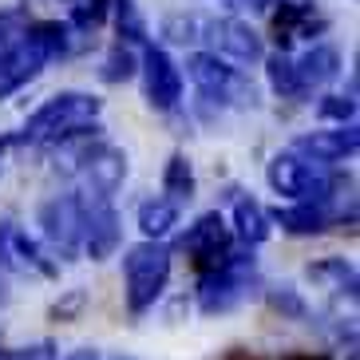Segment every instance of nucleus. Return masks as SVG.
<instances>
[{
    "instance_id": "obj_23",
    "label": "nucleus",
    "mask_w": 360,
    "mask_h": 360,
    "mask_svg": "<svg viewBox=\"0 0 360 360\" xmlns=\"http://www.w3.org/2000/svg\"><path fill=\"white\" fill-rule=\"evenodd\" d=\"M115 4V24H119V36L123 40H147V24H143V16H139L135 0H111Z\"/></svg>"
},
{
    "instance_id": "obj_30",
    "label": "nucleus",
    "mask_w": 360,
    "mask_h": 360,
    "mask_svg": "<svg viewBox=\"0 0 360 360\" xmlns=\"http://www.w3.org/2000/svg\"><path fill=\"white\" fill-rule=\"evenodd\" d=\"M79 305H84V293H79V289H75V293L68 297V301H60V305L52 309V317H56V321H72L75 313H79Z\"/></svg>"
},
{
    "instance_id": "obj_1",
    "label": "nucleus",
    "mask_w": 360,
    "mask_h": 360,
    "mask_svg": "<svg viewBox=\"0 0 360 360\" xmlns=\"http://www.w3.org/2000/svg\"><path fill=\"white\" fill-rule=\"evenodd\" d=\"M99 111H103V99L87 91H60L28 115L20 143H64L79 131H99Z\"/></svg>"
},
{
    "instance_id": "obj_27",
    "label": "nucleus",
    "mask_w": 360,
    "mask_h": 360,
    "mask_svg": "<svg viewBox=\"0 0 360 360\" xmlns=\"http://www.w3.org/2000/svg\"><path fill=\"white\" fill-rule=\"evenodd\" d=\"M269 305L277 309V313H285V317H305L309 309H305V301H301V297H297V289H274V293H269Z\"/></svg>"
},
{
    "instance_id": "obj_8",
    "label": "nucleus",
    "mask_w": 360,
    "mask_h": 360,
    "mask_svg": "<svg viewBox=\"0 0 360 360\" xmlns=\"http://www.w3.org/2000/svg\"><path fill=\"white\" fill-rule=\"evenodd\" d=\"M182 250L194 257V265H198L202 274H210V269H218V265L230 257V226L222 222V214H202L198 222L186 230V238H182Z\"/></svg>"
},
{
    "instance_id": "obj_10",
    "label": "nucleus",
    "mask_w": 360,
    "mask_h": 360,
    "mask_svg": "<svg viewBox=\"0 0 360 360\" xmlns=\"http://www.w3.org/2000/svg\"><path fill=\"white\" fill-rule=\"evenodd\" d=\"M143 84H147V103L155 111H174L182 99V72L174 68L162 48L150 44L147 52H143Z\"/></svg>"
},
{
    "instance_id": "obj_22",
    "label": "nucleus",
    "mask_w": 360,
    "mask_h": 360,
    "mask_svg": "<svg viewBox=\"0 0 360 360\" xmlns=\"http://www.w3.org/2000/svg\"><path fill=\"white\" fill-rule=\"evenodd\" d=\"M135 68H139V60L131 56V48H123V44H115L111 52H107V60H103V79L107 84H123V79H131L135 75Z\"/></svg>"
},
{
    "instance_id": "obj_17",
    "label": "nucleus",
    "mask_w": 360,
    "mask_h": 360,
    "mask_svg": "<svg viewBox=\"0 0 360 360\" xmlns=\"http://www.w3.org/2000/svg\"><path fill=\"white\" fill-rule=\"evenodd\" d=\"M233 226H238V238H242L245 245H262L265 238H269V214H265L254 198L233 202Z\"/></svg>"
},
{
    "instance_id": "obj_18",
    "label": "nucleus",
    "mask_w": 360,
    "mask_h": 360,
    "mask_svg": "<svg viewBox=\"0 0 360 360\" xmlns=\"http://www.w3.org/2000/svg\"><path fill=\"white\" fill-rule=\"evenodd\" d=\"M179 226V206L167 198H147L139 206V230L147 233L150 242H159L162 233H170Z\"/></svg>"
},
{
    "instance_id": "obj_19",
    "label": "nucleus",
    "mask_w": 360,
    "mask_h": 360,
    "mask_svg": "<svg viewBox=\"0 0 360 360\" xmlns=\"http://www.w3.org/2000/svg\"><path fill=\"white\" fill-rule=\"evenodd\" d=\"M162 191H167V202H174V206L191 202V194H194V170H191V162L182 159V155H174V159L167 162V170H162Z\"/></svg>"
},
{
    "instance_id": "obj_15",
    "label": "nucleus",
    "mask_w": 360,
    "mask_h": 360,
    "mask_svg": "<svg viewBox=\"0 0 360 360\" xmlns=\"http://www.w3.org/2000/svg\"><path fill=\"white\" fill-rule=\"evenodd\" d=\"M274 222L285 233H321L328 230L333 214H328L325 202H301V206H285V210L274 214Z\"/></svg>"
},
{
    "instance_id": "obj_21",
    "label": "nucleus",
    "mask_w": 360,
    "mask_h": 360,
    "mask_svg": "<svg viewBox=\"0 0 360 360\" xmlns=\"http://www.w3.org/2000/svg\"><path fill=\"white\" fill-rule=\"evenodd\" d=\"M162 36L174 44H194L206 36V16H194V12L191 16H167L162 20Z\"/></svg>"
},
{
    "instance_id": "obj_14",
    "label": "nucleus",
    "mask_w": 360,
    "mask_h": 360,
    "mask_svg": "<svg viewBox=\"0 0 360 360\" xmlns=\"http://www.w3.org/2000/svg\"><path fill=\"white\" fill-rule=\"evenodd\" d=\"M297 68V79H301V87H321L328 84V79H337L340 75V52L337 48H328V44H317V48H309L301 60H293Z\"/></svg>"
},
{
    "instance_id": "obj_9",
    "label": "nucleus",
    "mask_w": 360,
    "mask_h": 360,
    "mask_svg": "<svg viewBox=\"0 0 360 360\" xmlns=\"http://www.w3.org/2000/svg\"><path fill=\"white\" fill-rule=\"evenodd\" d=\"M202 40L214 44V56H230L238 64H262L265 60L262 36L245 20H233V16H226V20H206V36Z\"/></svg>"
},
{
    "instance_id": "obj_4",
    "label": "nucleus",
    "mask_w": 360,
    "mask_h": 360,
    "mask_svg": "<svg viewBox=\"0 0 360 360\" xmlns=\"http://www.w3.org/2000/svg\"><path fill=\"white\" fill-rule=\"evenodd\" d=\"M269 186H274L277 194H285V198L325 202V198L337 194L340 182L328 167L309 162V159H301V155H293V150H285V155H277V159L269 162Z\"/></svg>"
},
{
    "instance_id": "obj_3",
    "label": "nucleus",
    "mask_w": 360,
    "mask_h": 360,
    "mask_svg": "<svg viewBox=\"0 0 360 360\" xmlns=\"http://www.w3.org/2000/svg\"><path fill=\"white\" fill-rule=\"evenodd\" d=\"M123 281H127V309L131 317H143L162 297L170 281V250L162 242H139L123 257Z\"/></svg>"
},
{
    "instance_id": "obj_31",
    "label": "nucleus",
    "mask_w": 360,
    "mask_h": 360,
    "mask_svg": "<svg viewBox=\"0 0 360 360\" xmlns=\"http://www.w3.org/2000/svg\"><path fill=\"white\" fill-rule=\"evenodd\" d=\"M285 360H333V356H325V352H289Z\"/></svg>"
},
{
    "instance_id": "obj_20",
    "label": "nucleus",
    "mask_w": 360,
    "mask_h": 360,
    "mask_svg": "<svg viewBox=\"0 0 360 360\" xmlns=\"http://www.w3.org/2000/svg\"><path fill=\"white\" fill-rule=\"evenodd\" d=\"M265 64H269V84H274L277 96H285V99H301V96H305V87H301V79H297V68H293V60H289L285 52L269 56Z\"/></svg>"
},
{
    "instance_id": "obj_32",
    "label": "nucleus",
    "mask_w": 360,
    "mask_h": 360,
    "mask_svg": "<svg viewBox=\"0 0 360 360\" xmlns=\"http://www.w3.org/2000/svg\"><path fill=\"white\" fill-rule=\"evenodd\" d=\"M68 360H99V352H96V349H75Z\"/></svg>"
},
{
    "instance_id": "obj_26",
    "label": "nucleus",
    "mask_w": 360,
    "mask_h": 360,
    "mask_svg": "<svg viewBox=\"0 0 360 360\" xmlns=\"http://www.w3.org/2000/svg\"><path fill=\"white\" fill-rule=\"evenodd\" d=\"M317 115L328 123H340V127H352V115H356V99L352 96H325L317 103Z\"/></svg>"
},
{
    "instance_id": "obj_25",
    "label": "nucleus",
    "mask_w": 360,
    "mask_h": 360,
    "mask_svg": "<svg viewBox=\"0 0 360 360\" xmlns=\"http://www.w3.org/2000/svg\"><path fill=\"white\" fill-rule=\"evenodd\" d=\"M107 0H79L72 8V16H68V24L72 28H79V32H91V28H99V24L107 20Z\"/></svg>"
},
{
    "instance_id": "obj_7",
    "label": "nucleus",
    "mask_w": 360,
    "mask_h": 360,
    "mask_svg": "<svg viewBox=\"0 0 360 360\" xmlns=\"http://www.w3.org/2000/svg\"><path fill=\"white\" fill-rule=\"evenodd\" d=\"M40 226L44 238L56 245L60 257H72L84 242V206H79V194H56L52 202L40 206Z\"/></svg>"
},
{
    "instance_id": "obj_6",
    "label": "nucleus",
    "mask_w": 360,
    "mask_h": 360,
    "mask_svg": "<svg viewBox=\"0 0 360 360\" xmlns=\"http://www.w3.org/2000/svg\"><path fill=\"white\" fill-rule=\"evenodd\" d=\"M257 281L254 274V262L245 254H230L218 269L202 274V285H198V309L202 313H226L250 293V285Z\"/></svg>"
},
{
    "instance_id": "obj_5",
    "label": "nucleus",
    "mask_w": 360,
    "mask_h": 360,
    "mask_svg": "<svg viewBox=\"0 0 360 360\" xmlns=\"http://www.w3.org/2000/svg\"><path fill=\"white\" fill-rule=\"evenodd\" d=\"M186 75H191L198 91L210 103H233V107H254L257 91L238 68H230L226 60H218L214 52H194L186 60Z\"/></svg>"
},
{
    "instance_id": "obj_28",
    "label": "nucleus",
    "mask_w": 360,
    "mask_h": 360,
    "mask_svg": "<svg viewBox=\"0 0 360 360\" xmlns=\"http://www.w3.org/2000/svg\"><path fill=\"white\" fill-rule=\"evenodd\" d=\"M4 360H56V345L52 340H40V345H28V349L4 352Z\"/></svg>"
},
{
    "instance_id": "obj_33",
    "label": "nucleus",
    "mask_w": 360,
    "mask_h": 360,
    "mask_svg": "<svg viewBox=\"0 0 360 360\" xmlns=\"http://www.w3.org/2000/svg\"><path fill=\"white\" fill-rule=\"evenodd\" d=\"M115 360H135V356H115Z\"/></svg>"
},
{
    "instance_id": "obj_29",
    "label": "nucleus",
    "mask_w": 360,
    "mask_h": 360,
    "mask_svg": "<svg viewBox=\"0 0 360 360\" xmlns=\"http://www.w3.org/2000/svg\"><path fill=\"white\" fill-rule=\"evenodd\" d=\"M12 233H16V226L0 222V269H12Z\"/></svg>"
},
{
    "instance_id": "obj_2",
    "label": "nucleus",
    "mask_w": 360,
    "mask_h": 360,
    "mask_svg": "<svg viewBox=\"0 0 360 360\" xmlns=\"http://www.w3.org/2000/svg\"><path fill=\"white\" fill-rule=\"evenodd\" d=\"M64 52H68V24H60V20L28 24L24 40L8 56H0V99L12 96L28 79H36L48 60H56V56H64Z\"/></svg>"
},
{
    "instance_id": "obj_16",
    "label": "nucleus",
    "mask_w": 360,
    "mask_h": 360,
    "mask_svg": "<svg viewBox=\"0 0 360 360\" xmlns=\"http://www.w3.org/2000/svg\"><path fill=\"white\" fill-rule=\"evenodd\" d=\"M313 285H325L328 293H356V269H352L345 257H325V262H313L305 269Z\"/></svg>"
},
{
    "instance_id": "obj_24",
    "label": "nucleus",
    "mask_w": 360,
    "mask_h": 360,
    "mask_svg": "<svg viewBox=\"0 0 360 360\" xmlns=\"http://www.w3.org/2000/svg\"><path fill=\"white\" fill-rule=\"evenodd\" d=\"M24 32H28V16H24L20 8L0 12V56H8L12 48L24 40Z\"/></svg>"
},
{
    "instance_id": "obj_13",
    "label": "nucleus",
    "mask_w": 360,
    "mask_h": 360,
    "mask_svg": "<svg viewBox=\"0 0 360 360\" xmlns=\"http://www.w3.org/2000/svg\"><path fill=\"white\" fill-rule=\"evenodd\" d=\"M356 127H337V131H313V135H301L293 143V155L309 162H321V167H333L340 159H352L356 155Z\"/></svg>"
},
{
    "instance_id": "obj_11",
    "label": "nucleus",
    "mask_w": 360,
    "mask_h": 360,
    "mask_svg": "<svg viewBox=\"0 0 360 360\" xmlns=\"http://www.w3.org/2000/svg\"><path fill=\"white\" fill-rule=\"evenodd\" d=\"M79 170H84V186L91 198H111L123 186V179H127V155L119 147H111V143H96L84 155Z\"/></svg>"
},
{
    "instance_id": "obj_12",
    "label": "nucleus",
    "mask_w": 360,
    "mask_h": 360,
    "mask_svg": "<svg viewBox=\"0 0 360 360\" xmlns=\"http://www.w3.org/2000/svg\"><path fill=\"white\" fill-rule=\"evenodd\" d=\"M79 206H84L87 254H91V262H103L119 245V214L111 210V198H91V194H79Z\"/></svg>"
}]
</instances>
